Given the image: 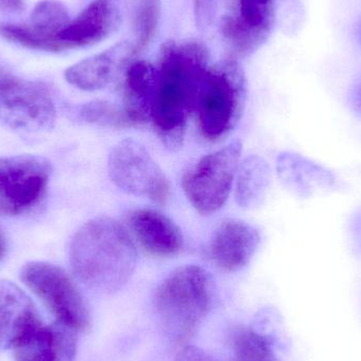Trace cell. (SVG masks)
Returning <instances> with one entry per match:
<instances>
[{
  "label": "cell",
  "instance_id": "obj_3",
  "mask_svg": "<svg viewBox=\"0 0 361 361\" xmlns=\"http://www.w3.org/2000/svg\"><path fill=\"white\" fill-rule=\"evenodd\" d=\"M214 280L199 265H184L171 271L154 290V307L169 338L186 343L212 305Z\"/></svg>",
  "mask_w": 361,
  "mask_h": 361
},
{
  "label": "cell",
  "instance_id": "obj_22",
  "mask_svg": "<svg viewBox=\"0 0 361 361\" xmlns=\"http://www.w3.org/2000/svg\"><path fill=\"white\" fill-rule=\"evenodd\" d=\"M75 118L86 124L125 128L130 127L122 107L107 101H93L74 109Z\"/></svg>",
  "mask_w": 361,
  "mask_h": 361
},
{
  "label": "cell",
  "instance_id": "obj_25",
  "mask_svg": "<svg viewBox=\"0 0 361 361\" xmlns=\"http://www.w3.org/2000/svg\"><path fill=\"white\" fill-rule=\"evenodd\" d=\"M6 239H4V235L0 231V260L4 257V252H6Z\"/></svg>",
  "mask_w": 361,
  "mask_h": 361
},
{
  "label": "cell",
  "instance_id": "obj_7",
  "mask_svg": "<svg viewBox=\"0 0 361 361\" xmlns=\"http://www.w3.org/2000/svg\"><path fill=\"white\" fill-rule=\"evenodd\" d=\"M56 109L44 82L23 80L0 66V121L15 130L52 128Z\"/></svg>",
  "mask_w": 361,
  "mask_h": 361
},
{
  "label": "cell",
  "instance_id": "obj_11",
  "mask_svg": "<svg viewBox=\"0 0 361 361\" xmlns=\"http://www.w3.org/2000/svg\"><path fill=\"white\" fill-rule=\"evenodd\" d=\"M121 21L118 0H93L57 34L59 52L99 44L118 29Z\"/></svg>",
  "mask_w": 361,
  "mask_h": 361
},
{
  "label": "cell",
  "instance_id": "obj_6",
  "mask_svg": "<svg viewBox=\"0 0 361 361\" xmlns=\"http://www.w3.org/2000/svg\"><path fill=\"white\" fill-rule=\"evenodd\" d=\"M20 278L59 324L76 332L90 328L86 301L65 269L48 262H31L23 267Z\"/></svg>",
  "mask_w": 361,
  "mask_h": 361
},
{
  "label": "cell",
  "instance_id": "obj_15",
  "mask_svg": "<svg viewBox=\"0 0 361 361\" xmlns=\"http://www.w3.org/2000/svg\"><path fill=\"white\" fill-rule=\"evenodd\" d=\"M128 224L142 250L150 256L169 258L182 250L184 238L180 227L158 210H135L129 214Z\"/></svg>",
  "mask_w": 361,
  "mask_h": 361
},
{
  "label": "cell",
  "instance_id": "obj_24",
  "mask_svg": "<svg viewBox=\"0 0 361 361\" xmlns=\"http://www.w3.org/2000/svg\"><path fill=\"white\" fill-rule=\"evenodd\" d=\"M25 8L23 0H0V10L8 13H19Z\"/></svg>",
  "mask_w": 361,
  "mask_h": 361
},
{
  "label": "cell",
  "instance_id": "obj_17",
  "mask_svg": "<svg viewBox=\"0 0 361 361\" xmlns=\"http://www.w3.org/2000/svg\"><path fill=\"white\" fill-rule=\"evenodd\" d=\"M157 86L158 69L149 61H133L126 68L122 109L130 127L142 126L152 121Z\"/></svg>",
  "mask_w": 361,
  "mask_h": 361
},
{
  "label": "cell",
  "instance_id": "obj_23",
  "mask_svg": "<svg viewBox=\"0 0 361 361\" xmlns=\"http://www.w3.org/2000/svg\"><path fill=\"white\" fill-rule=\"evenodd\" d=\"M175 361H212V358L202 351V350L197 349L195 347H188L183 349L180 352L178 357L176 358Z\"/></svg>",
  "mask_w": 361,
  "mask_h": 361
},
{
  "label": "cell",
  "instance_id": "obj_20",
  "mask_svg": "<svg viewBox=\"0 0 361 361\" xmlns=\"http://www.w3.org/2000/svg\"><path fill=\"white\" fill-rule=\"evenodd\" d=\"M231 349V361H277L269 339L250 329H238L233 333Z\"/></svg>",
  "mask_w": 361,
  "mask_h": 361
},
{
  "label": "cell",
  "instance_id": "obj_13",
  "mask_svg": "<svg viewBox=\"0 0 361 361\" xmlns=\"http://www.w3.org/2000/svg\"><path fill=\"white\" fill-rule=\"evenodd\" d=\"M273 21V0H239V12L226 19L223 33L235 53L245 56L264 42Z\"/></svg>",
  "mask_w": 361,
  "mask_h": 361
},
{
  "label": "cell",
  "instance_id": "obj_16",
  "mask_svg": "<svg viewBox=\"0 0 361 361\" xmlns=\"http://www.w3.org/2000/svg\"><path fill=\"white\" fill-rule=\"evenodd\" d=\"M135 54V44L121 42L104 52L78 61L65 72L66 80L84 91H97L107 87Z\"/></svg>",
  "mask_w": 361,
  "mask_h": 361
},
{
  "label": "cell",
  "instance_id": "obj_1",
  "mask_svg": "<svg viewBox=\"0 0 361 361\" xmlns=\"http://www.w3.org/2000/svg\"><path fill=\"white\" fill-rule=\"evenodd\" d=\"M208 68L209 54L199 42H169L161 49L150 122L163 145L171 152L180 149L184 144L188 120L195 112Z\"/></svg>",
  "mask_w": 361,
  "mask_h": 361
},
{
  "label": "cell",
  "instance_id": "obj_18",
  "mask_svg": "<svg viewBox=\"0 0 361 361\" xmlns=\"http://www.w3.org/2000/svg\"><path fill=\"white\" fill-rule=\"evenodd\" d=\"M42 322L35 305L12 282H0V345L10 349L15 339Z\"/></svg>",
  "mask_w": 361,
  "mask_h": 361
},
{
  "label": "cell",
  "instance_id": "obj_4",
  "mask_svg": "<svg viewBox=\"0 0 361 361\" xmlns=\"http://www.w3.org/2000/svg\"><path fill=\"white\" fill-rule=\"evenodd\" d=\"M245 101V78L238 61L225 59L209 66L195 108L201 137L212 143L228 137L243 116Z\"/></svg>",
  "mask_w": 361,
  "mask_h": 361
},
{
  "label": "cell",
  "instance_id": "obj_2",
  "mask_svg": "<svg viewBox=\"0 0 361 361\" xmlns=\"http://www.w3.org/2000/svg\"><path fill=\"white\" fill-rule=\"evenodd\" d=\"M70 263L76 277L91 290L118 292L135 273L137 252L128 231L110 216L85 223L70 244Z\"/></svg>",
  "mask_w": 361,
  "mask_h": 361
},
{
  "label": "cell",
  "instance_id": "obj_12",
  "mask_svg": "<svg viewBox=\"0 0 361 361\" xmlns=\"http://www.w3.org/2000/svg\"><path fill=\"white\" fill-rule=\"evenodd\" d=\"M260 243L256 227L238 219H225L212 233L208 258L223 271H237L250 263Z\"/></svg>",
  "mask_w": 361,
  "mask_h": 361
},
{
  "label": "cell",
  "instance_id": "obj_8",
  "mask_svg": "<svg viewBox=\"0 0 361 361\" xmlns=\"http://www.w3.org/2000/svg\"><path fill=\"white\" fill-rule=\"evenodd\" d=\"M110 179L128 195L166 204L171 185L158 163L139 142L127 139L111 150L108 159Z\"/></svg>",
  "mask_w": 361,
  "mask_h": 361
},
{
  "label": "cell",
  "instance_id": "obj_5",
  "mask_svg": "<svg viewBox=\"0 0 361 361\" xmlns=\"http://www.w3.org/2000/svg\"><path fill=\"white\" fill-rule=\"evenodd\" d=\"M241 154V142H233L202 157L183 173V191L202 216L214 214L226 203L237 177Z\"/></svg>",
  "mask_w": 361,
  "mask_h": 361
},
{
  "label": "cell",
  "instance_id": "obj_21",
  "mask_svg": "<svg viewBox=\"0 0 361 361\" xmlns=\"http://www.w3.org/2000/svg\"><path fill=\"white\" fill-rule=\"evenodd\" d=\"M160 0H135L133 23L135 34V53L145 50L157 35L160 23Z\"/></svg>",
  "mask_w": 361,
  "mask_h": 361
},
{
  "label": "cell",
  "instance_id": "obj_26",
  "mask_svg": "<svg viewBox=\"0 0 361 361\" xmlns=\"http://www.w3.org/2000/svg\"><path fill=\"white\" fill-rule=\"evenodd\" d=\"M356 106L361 109V87L358 88L357 92L355 94Z\"/></svg>",
  "mask_w": 361,
  "mask_h": 361
},
{
  "label": "cell",
  "instance_id": "obj_9",
  "mask_svg": "<svg viewBox=\"0 0 361 361\" xmlns=\"http://www.w3.org/2000/svg\"><path fill=\"white\" fill-rule=\"evenodd\" d=\"M51 176V165L42 157L0 158V214H27L44 199Z\"/></svg>",
  "mask_w": 361,
  "mask_h": 361
},
{
  "label": "cell",
  "instance_id": "obj_19",
  "mask_svg": "<svg viewBox=\"0 0 361 361\" xmlns=\"http://www.w3.org/2000/svg\"><path fill=\"white\" fill-rule=\"evenodd\" d=\"M269 184V169L267 162L252 156L246 158L238 169L235 200L242 207L252 208L262 202Z\"/></svg>",
  "mask_w": 361,
  "mask_h": 361
},
{
  "label": "cell",
  "instance_id": "obj_10",
  "mask_svg": "<svg viewBox=\"0 0 361 361\" xmlns=\"http://www.w3.org/2000/svg\"><path fill=\"white\" fill-rule=\"evenodd\" d=\"M69 13L56 0H42L32 11L27 23L0 25V35L33 50L59 52L56 36L69 23Z\"/></svg>",
  "mask_w": 361,
  "mask_h": 361
},
{
  "label": "cell",
  "instance_id": "obj_14",
  "mask_svg": "<svg viewBox=\"0 0 361 361\" xmlns=\"http://www.w3.org/2000/svg\"><path fill=\"white\" fill-rule=\"evenodd\" d=\"M15 361H72L75 339L61 324L44 326L42 322L21 333L11 345Z\"/></svg>",
  "mask_w": 361,
  "mask_h": 361
}]
</instances>
